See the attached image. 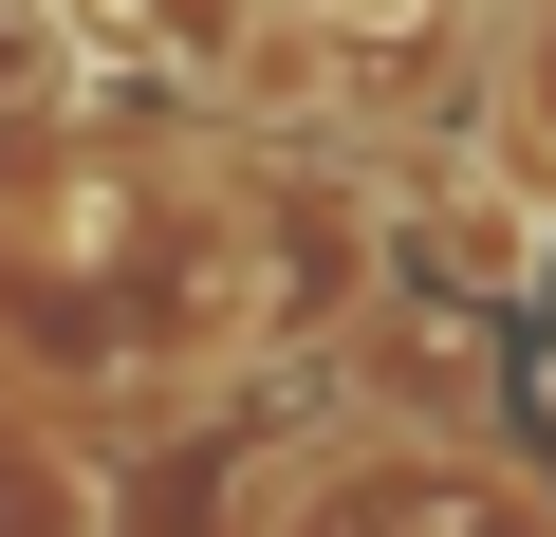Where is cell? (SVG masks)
I'll use <instances>...</instances> for the list:
<instances>
[{"instance_id": "1", "label": "cell", "mask_w": 556, "mask_h": 537, "mask_svg": "<svg viewBox=\"0 0 556 537\" xmlns=\"http://www.w3.org/2000/svg\"><path fill=\"white\" fill-rule=\"evenodd\" d=\"M298 537H556V500L519 463H482L464 426H390L298 500Z\"/></svg>"}, {"instance_id": "2", "label": "cell", "mask_w": 556, "mask_h": 537, "mask_svg": "<svg viewBox=\"0 0 556 537\" xmlns=\"http://www.w3.org/2000/svg\"><path fill=\"white\" fill-rule=\"evenodd\" d=\"M38 93H75V38L38 20V0H0V112H38Z\"/></svg>"}, {"instance_id": "3", "label": "cell", "mask_w": 556, "mask_h": 537, "mask_svg": "<svg viewBox=\"0 0 556 537\" xmlns=\"http://www.w3.org/2000/svg\"><path fill=\"white\" fill-rule=\"evenodd\" d=\"M445 20H501V0H445Z\"/></svg>"}]
</instances>
